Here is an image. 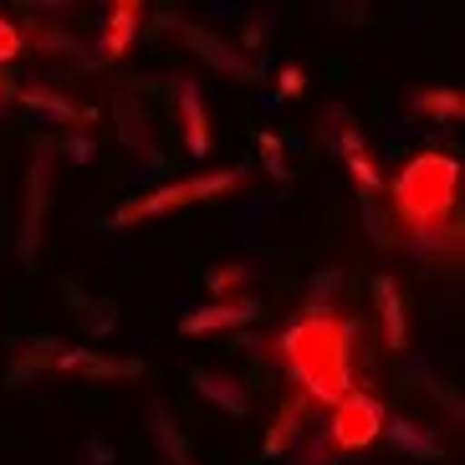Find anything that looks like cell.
Segmentation results:
<instances>
[{
  "mask_svg": "<svg viewBox=\"0 0 465 465\" xmlns=\"http://www.w3.org/2000/svg\"><path fill=\"white\" fill-rule=\"evenodd\" d=\"M276 363L297 379L302 399L312 404H338L353 383H348V363H353V322L322 312V317H297L282 338H276Z\"/></svg>",
  "mask_w": 465,
  "mask_h": 465,
  "instance_id": "1",
  "label": "cell"
},
{
  "mask_svg": "<svg viewBox=\"0 0 465 465\" xmlns=\"http://www.w3.org/2000/svg\"><path fill=\"white\" fill-rule=\"evenodd\" d=\"M394 215L410 225L420 241H440V225L455 215V194H460V164L445 153H420L394 174Z\"/></svg>",
  "mask_w": 465,
  "mask_h": 465,
  "instance_id": "2",
  "label": "cell"
},
{
  "mask_svg": "<svg viewBox=\"0 0 465 465\" xmlns=\"http://www.w3.org/2000/svg\"><path fill=\"white\" fill-rule=\"evenodd\" d=\"M235 184H246L241 169H215V174H194V179L159 184V190L128 200L124 210H113L108 231H124V225H138V220H153V215H169V210H184V205H194V200H220V194H231Z\"/></svg>",
  "mask_w": 465,
  "mask_h": 465,
  "instance_id": "3",
  "label": "cell"
},
{
  "mask_svg": "<svg viewBox=\"0 0 465 465\" xmlns=\"http://www.w3.org/2000/svg\"><path fill=\"white\" fill-rule=\"evenodd\" d=\"M383 404L373 394H363V389H348V394L332 404V424L322 430V435L332 440V450H363V445H373V440L383 435Z\"/></svg>",
  "mask_w": 465,
  "mask_h": 465,
  "instance_id": "4",
  "label": "cell"
},
{
  "mask_svg": "<svg viewBox=\"0 0 465 465\" xmlns=\"http://www.w3.org/2000/svg\"><path fill=\"white\" fill-rule=\"evenodd\" d=\"M256 297H231V302H210V307H194V312L179 317V332H225V328H246L256 322Z\"/></svg>",
  "mask_w": 465,
  "mask_h": 465,
  "instance_id": "5",
  "label": "cell"
},
{
  "mask_svg": "<svg viewBox=\"0 0 465 465\" xmlns=\"http://www.w3.org/2000/svg\"><path fill=\"white\" fill-rule=\"evenodd\" d=\"M46 194H52V159H36L31 169V190H26V210H21V261L36 256L42 246V220H46Z\"/></svg>",
  "mask_w": 465,
  "mask_h": 465,
  "instance_id": "6",
  "label": "cell"
},
{
  "mask_svg": "<svg viewBox=\"0 0 465 465\" xmlns=\"http://www.w3.org/2000/svg\"><path fill=\"white\" fill-rule=\"evenodd\" d=\"M179 36H184V46H190V52H200V56L210 62V67H215V72H225V77H241V83H251V77H256V62H251L246 52H235L231 42H220L215 31L184 26Z\"/></svg>",
  "mask_w": 465,
  "mask_h": 465,
  "instance_id": "7",
  "label": "cell"
},
{
  "mask_svg": "<svg viewBox=\"0 0 465 465\" xmlns=\"http://www.w3.org/2000/svg\"><path fill=\"white\" fill-rule=\"evenodd\" d=\"M52 369L56 373H87V379H138L143 363L138 358H103L93 348H62Z\"/></svg>",
  "mask_w": 465,
  "mask_h": 465,
  "instance_id": "8",
  "label": "cell"
},
{
  "mask_svg": "<svg viewBox=\"0 0 465 465\" xmlns=\"http://www.w3.org/2000/svg\"><path fill=\"white\" fill-rule=\"evenodd\" d=\"M174 97H179V124H184V149L194 159H205L215 149V138H210V118H205V103H200V87L190 77H179L174 83Z\"/></svg>",
  "mask_w": 465,
  "mask_h": 465,
  "instance_id": "9",
  "label": "cell"
},
{
  "mask_svg": "<svg viewBox=\"0 0 465 465\" xmlns=\"http://www.w3.org/2000/svg\"><path fill=\"white\" fill-rule=\"evenodd\" d=\"M373 302H379L383 342H389V353H404V348H410V322H404V297H399V282H394V276H373Z\"/></svg>",
  "mask_w": 465,
  "mask_h": 465,
  "instance_id": "10",
  "label": "cell"
},
{
  "mask_svg": "<svg viewBox=\"0 0 465 465\" xmlns=\"http://www.w3.org/2000/svg\"><path fill=\"white\" fill-rule=\"evenodd\" d=\"M138 21H143V5H138V0H118V5H108V21H103V56H108V62H118V56L134 46Z\"/></svg>",
  "mask_w": 465,
  "mask_h": 465,
  "instance_id": "11",
  "label": "cell"
},
{
  "mask_svg": "<svg viewBox=\"0 0 465 465\" xmlns=\"http://www.w3.org/2000/svg\"><path fill=\"white\" fill-rule=\"evenodd\" d=\"M383 435L394 440L404 455H414V460H445V445H440L424 424H414V420H383Z\"/></svg>",
  "mask_w": 465,
  "mask_h": 465,
  "instance_id": "12",
  "label": "cell"
},
{
  "mask_svg": "<svg viewBox=\"0 0 465 465\" xmlns=\"http://www.w3.org/2000/svg\"><path fill=\"white\" fill-rule=\"evenodd\" d=\"M21 103H26L31 113H42V118H56V124H93V108H77L72 97H62V93H52V87H26L21 93Z\"/></svg>",
  "mask_w": 465,
  "mask_h": 465,
  "instance_id": "13",
  "label": "cell"
},
{
  "mask_svg": "<svg viewBox=\"0 0 465 465\" xmlns=\"http://www.w3.org/2000/svg\"><path fill=\"white\" fill-rule=\"evenodd\" d=\"M302 414H307V399H287V404H282V414H276L272 430H266V460H276V455L297 450V440H302Z\"/></svg>",
  "mask_w": 465,
  "mask_h": 465,
  "instance_id": "14",
  "label": "cell"
},
{
  "mask_svg": "<svg viewBox=\"0 0 465 465\" xmlns=\"http://www.w3.org/2000/svg\"><path fill=\"white\" fill-rule=\"evenodd\" d=\"M190 383H194V389H200V394L210 399V404H220L225 414H246V410H251V399L241 394V383H235V379H225V373L194 369V373H190Z\"/></svg>",
  "mask_w": 465,
  "mask_h": 465,
  "instance_id": "15",
  "label": "cell"
},
{
  "mask_svg": "<svg viewBox=\"0 0 465 465\" xmlns=\"http://www.w3.org/2000/svg\"><path fill=\"white\" fill-rule=\"evenodd\" d=\"M414 113L435 118V124H460L465 118V97L455 87H420L414 93Z\"/></svg>",
  "mask_w": 465,
  "mask_h": 465,
  "instance_id": "16",
  "label": "cell"
},
{
  "mask_svg": "<svg viewBox=\"0 0 465 465\" xmlns=\"http://www.w3.org/2000/svg\"><path fill=\"white\" fill-rule=\"evenodd\" d=\"M118 134H124V143L138 153V159H149V164L159 159V149H153V134H149L143 113H138L134 103H124V108H118Z\"/></svg>",
  "mask_w": 465,
  "mask_h": 465,
  "instance_id": "17",
  "label": "cell"
},
{
  "mask_svg": "<svg viewBox=\"0 0 465 465\" xmlns=\"http://www.w3.org/2000/svg\"><path fill=\"white\" fill-rule=\"evenodd\" d=\"M342 287V266H328L322 276H312V287H307V317H322L332 307V297H338Z\"/></svg>",
  "mask_w": 465,
  "mask_h": 465,
  "instance_id": "18",
  "label": "cell"
},
{
  "mask_svg": "<svg viewBox=\"0 0 465 465\" xmlns=\"http://www.w3.org/2000/svg\"><path fill=\"white\" fill-rule=\"evenodd\" d=\"M256 149H261V164H266V174H272L276 184H287V153H282V138H276V134H261Z\"/></svg>",
  "mask_w": 465,
  "mask_h": 465,
  "instance_id": "19",
  "label": "cell"
},
{
  "mask_svg": "<svg viewBox=\"0 0 465 465\" xmlns=\"http://www.w3.org/2000/svg\"><path fill=\"white\" fill-rule=\"evenodd\" d=\"M153 435H159V445L169 450V460H174V465H190V455H184V440H179V430L169 424V414H153Z\"/></svg>",
  "mask_w": 465,
  "mask_h": 465,
  "instance_id": "20",
  "label": "cell"
},
{
  "mask_svg": "<svg viewBox=\"0 0 465 465\" xmlns=\"http://www.w3.org/2000/svg\"><path fill=\"white\" fill-rule=\"evenodd\" d=\"M246 282V266H225V272H210V292H215V302H231V287H241Z\"/></svg>",
  "mask_w": 465,
  "mask_h": 465,
  "instance_id": "21",
  "label": "cell"
},
{
  "mask_svg": "<svg viewBox=\"0 0 465 465\" xmlns=\"http://www.w3.org/2000/svg\"><path fill=\"white\" fill-rule=\"evenodd\" d=\"M21 46H26V36H21V26L0 15V62H15V56H21Z\"/></svg>",
  "mask_w": 465,
  "mask_h": 465,
  "instance_id": "22",
  "label": "cell"
},
{
  "mask_svg": "<svg viewBox=\"0 0 465 465\" xmlns=\"http://www.w3.org/2000/svg\"><path fill=\"white\" fill-rule=\"evenodd\" d=\"M302 87H307V72H302V67H282V77H276V97H297Z\"/></svg>",
  "mask_w": 465,
  "mask_h": 465,
  "instance_id": "23",
  "label": "cell"
},
{
  "mask_svg": "<svg viewBox=\"0 0 465 465\" xmlns=\"http://www.w3.org/2000/svg\"><path fill=\"white\" fill-rule=\"evenodd\" d=\"M62 153H67L72 164H87V159H93L97 149H93V138L83 134V138H67V143H62Z\"/></svg>",
  "mask_w": 465,
  "mask_h": 465,
  "instance_id": "24",
  "label": "cell"
}]
</instances>
